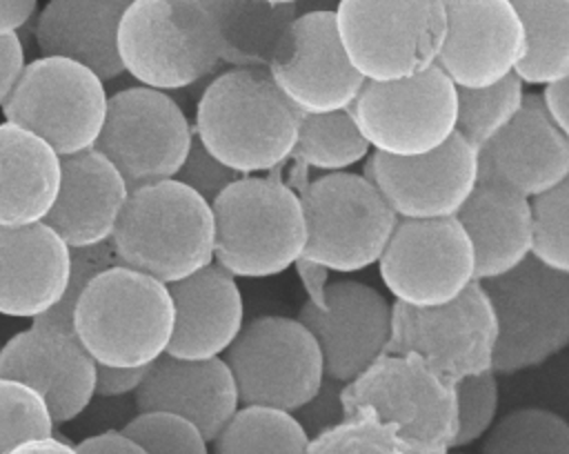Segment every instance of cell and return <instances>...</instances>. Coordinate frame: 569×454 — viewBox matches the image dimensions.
<instances>
[{"label": "cell", "instance_id": "5", "mask_svg": "<svg viewBox=\"0 0 569 454\" xmlns=\"http://www.w3.org/2000/svg\"><path fill=\"white\" fill-rule=\"evenodd\" d=\"M342 409L389 425L411 454H447L458 434L453 385L416 354H382L342 387Z\"/></svg>", "mask_w": 569, "mask_h": 454}, {"label": "cell", "instance_id": "40", "mask_svg": "<svg viewBox=\"0 0 569 454\" xmlns=\"http://www.w3.org/2000/svg\"><path fill=\"white\" fill-rule=\"evenodd\" d=\"M116 263H118V256H116L111 240H102V243L87 245V247H71V265H69V278H67L64 294L60 296V300L53 307H49L44 314L36 316L33 323L73 329L71 318H73V309H76L80 294L102 269H107Z\"/></svg>", "mask_w": 569, "mask_h": 454}, {"label": "cell", "instance_id": "44", "mask_svg": "<svg viewBox=\"0 0 569 454\" xmlns=\"http://www.w3.org/2000/svg\"><path fill=\"white\" fill-rule=\"evenodd\" d=\"M24 49L18 33L0 36V107L24 69Z\"/></svg>", "mask_w": 569, "mask_h": 454}, {"label": "cell", "instance_id": "13", "mask_svg": "<svg viewBox=\"0 0 569 454\" xmlns=\"http://www.w3.org/2000/svg\"><path fill=\"white\" fill-rule=\"evenodd\" d=\"M193 140L182 107L160 89L127 87L107 98V114L96 140L122 174L129 189L173 178Z\"/></svg>", "mask_w": 569, "mask_h": 454}, {"label": "cell", "instance_id": "42", "mask_svg": "<svg viewBox=\"0 0 569 454\" xmlns=\"http://www.w3.org/2000/svg\"><path fill=\"white\" fill-rule=\"evenodd\" d=\"M342 387H345V383L327 376L325 383L320 385V389L316 392V396L307 405H302L298 412H293L309 436H316L322 430H327L345 418Z\"/></svg>", "mask_w": 569, "mask_h": 454}, {"label": "cell", "instance_id": "30", "mask_svg": "<svg viewBox=\"0 0 569 454\" xmlns=\"http://www.w3.org/2000/svg\"><path fill=\"white\" fill-rule=\"evenodd\" d=\"M518 9L527 53L516 69L525 85L547 87L569 76V0H511Z\"/></svg>", "mask_w": 569, "mask_h": 454}, {"label": "cell", "instance_id": "14", "mask_svg": "<svg viewBox=\"0 0 569 454\" xmlns=\"http://www.w3.org/2000/svg\"><path fill=\"white\" fill-rule=\"evenodd\" d=\"M498 325L485 287L476 280L456 300L416 309L393 303L387 352L416 354L445 381L493 369Z\"/></svg>", "mask_w": 569, "mask_h": 454}, {"label": "cell", "instance_id": "49", "mask_svg": "<svg viewBox=\"0 0 569 454\" xmlns=\"http://www.w3.org/2000/svg\"><path fill=\"white\" fill-rule=\"evenodd\" d=\"M269 2H276V4H298L300 0H269Z\"/></svg>", "mask_w": 569, "mask_h": 454}, {"label": "cell", "instance_id": "32", "mask_svg": "<svg viewBox=\"0 0 569 454\" xmlns=\"http://www.w3.org/2000/svg\"><path fill=\"white\" fill-rule=\"evenodd\" d=\"M371 147L360 134L351 109L300 116L293 158L325 174L349 171L369 158Z\"/></svg>", "mask_w": 569, "mask_h": 454}, {"label": "cell", "instance_id": "9", "mask_svg": "<svg viewBox=\"0 0 569 454\" xmlns=\"http://www.w3.org/2000/svg\"><path fill=\"white\" fill-rule=\"evenodd\" d=\"M478 283L498 325L496 374L538 367L569 345V274L529 256L511 272Z\"/></svg>", "mask_w": 569, "mask_h": 454}, {"label": "cell", "instance_id": "51", "mask_svg": "<svg viewBox=\"0 0 569 454\" xmlns=\"http://www.w3.org/2000/svg\"><path fill=\"white\" fill-rule=\"evenodd\" d=\"M0 349H2V343H0Z\"/></svg>", "mask_w": 569, "mask_h": 454}, {"label": "cell", "instance_id": "1", "mask_svg": "<svg viewBox=\"0 0 569 454\" xmlns=\"http://www.w3.org/2000/svg\"><path fill=\"white\" fill-rule=\"evenodd\" d=\"M300 114L267 69L231 67L198 98L193 136L242 176L271 171L293 156Z\"/></svg>", "mask_w": 569, "mask_h": 454}, {"label": "cell", "instance_id": "39", "mask_svg": "<svg viewBox=\"0 0 569 454\" xmlns=\"http://www.w3.org/2000/svg\"><path fill=\"white\" fill-rule=\"evenodd\" d=\"M453 389L458 409V434L453 450H458L471 445L491 430L498 412V378L496 372L489 369L458 381Z\"/></svg>", "mask_w": 569, "mask_h": 454}, {"label": "cell", "instance_id": "48", "mask_svg": "<svg viewBox=\"0 0 569 454\" xmlns=\"http://www.w3.org/2000/svg\"><path fill=\"white\" fill-rule=\"evenodd\" d=\"M7 454H80L76 450V445L51 436H42V438H31L24 441L20 445H16L13 450H9Z\"/></svg>", "mask_w": 569, "mask_h": 454}, {"label": "cell", "instance_id": "33", "mask_svg": "<svg viewBox=\"0 0 569 454\" xmlns=\"http://www.w3.org/2000/svg\"><path fill=\"white\" fill-rule=\"evenodd\" d=\"M525 96V82L516 73L485 89L458 87L456 134L480 151L518 116Z\"/></svg>", "mask_w": 569, "mask_h": 454}, {"label": "cell", "instance_id": "43", "mask_svg": "<svg viewBox=\"0 0 569 454\" xmlns=\"http://www.w3.org/2000/svg\"><path fill=\"white\" fill-rule=\"evenodd\" d=\"M149 365L140 367H116L96 363V394L98 396H122L138 389Z\"/></svg>", "mask_w": 569, "mask_h": 454}, {"label": "cell", "instance_id": "35", "mask_svg": "<svg viewBox=\"0 0 569 454\" xmlns=\"http://www.w3.org/2000/svg\"><path fill=\"white\" fill-rule=\"evenodd\" d=\"M51 434L53 418L44 398L27 383L0 376V454Z\"/></svg>", "mask_w": 569, "mask_h": 454}, {"label": "cell", "instance_id": "26", "mask_svg": "<svg viewBox=\"0 0 569 454\" xmlns=\"http://www.w3.org/2000/svg\"><path fill=\"white\" fill-rule=\"evenodd\" d=\"M476 256V280L502 276L533 254V205L520 191L478 178L456 214Z\"/></svg>", "mask_w": 569, "mask_h": 454}, {"label": "cell", "instance_id": "38", "mask_svg": "<svg viewBox=\"0 0 569 454\" xmlns=\"http://www.w3.org/2000/svg\"><path fill=\"white\" fill-rule=\"evenodd\" d=\"M147 454H209V441L187 418L169 412H138L120 430Z\"/></svg>", "mask_w": 569, "mask_h": 454}, {"label": "cell", "instance_id": "27", "mask_svg": "<svg viewBox=\"0 0 569 454\" xmlns=\"http://www.w3.org/2000/svg\"><path fill=\"white\" fill-rule=\"evenodd\" d=\"M127 0H47L36 20L40 56L71 58L102 80L122 71L118 22Z\"/></svg>", "mask_w": 569, "mask_h": 454}, {"label": "cell", "instance_id": "7", "mask_svg": "<svg viewBox=\"0 0 569 454\" xmlns=\"http://www.w3.org/2000/svg\"><path fill=\"white\" fill-rule=\"evenodd\" d=\"M333 13L345 53L367 82L425 73L445 42L442 0H338Z\"/></svg>", "mask_w": 569, "mask_h": 454}, {"label": "cell", "instance_id": "19", "mask_svg": "<svg viewBox=\"0 0 569 454\" xmlns=\"http://www.w3.org/2000/svg\"><path fill=\"white\" fill-rule=\"evenodd\" d=\"M445 42L436 65L460 89L513 76L527 53L525 24L511 0H442Z\"/></svg>", "mask_w": 569, "mask_h": 454}, {"label": "cell", "instance_id": "2", "mask_svg": "<svg viewBox=\"0 0 569 454\" xmlns=\"http://www.w3.org/2000/svg\"><path fill=\"white\" fill-rule=\"evenodd\" d=\"M118 263L176 283L213 263L211 205L178 178L129 189L111 234Z\"/></svg>", "mask_w": 569, "mask_h": 454}, {"label": "cell", "instance_id": "4", "mask_svg": "<svg viewBox=\"0 0 569 454\" xmlns=\"http://www.w3.org/2000/svg\"><path fill=\"white\" fill-rule=\"evenodd\" d=\"M213 260L236 278H269L302 260L307 220L300 194L262 176H240L213 203Z\"/></svg>", "mask_w": 569, "mask_h": 454}, {"label": "cell", "instance_id": "22", "mask_svg": "<svg viewBox=\"0 0 569 454\" xmlns=\"http://www.w3.org/2000/svg\"><path fill=\"white\" fill-rule=\"evenodd\" d=\"M138 412H169L191 421L211 443L240 407L233 374L222 356L187 361L158 356L133 392Z\"/></svg>", "mask_w": 569, "mask_h": 454}, {"label": "cell", "instance_id": "36", "mask_svg": "<svg viewBox=\"0 0 569 454\" xmlns=\"http://www.w3.org/2000/svg\"><path fill=\"white\" fill-rule=\"evenodd\" d=\"M307 454H411L396 432L371 414L345 416L309 438Z\"/></svg>", "mask_w": 569, "mask_h": 454}, {"label": "cell", "instance_id": "29", "mask_svg": "<svg viewBox=\"0 0 569 454\" xmlns=\"http://www.w3.org/2000/svg\"><path fill=\"white\" fill-rule=\"evenodd\" d=\"M204 7L220 62L231 67L267 69L291 22L298 4L269 0H200Z\"/></svg>", "mask_w": 569, "mask_h": 454}, {"label": "cell", "instance_id": "34", "mask_svg": "<svg viewBox=\"0 0 569 454\" xmlns=\"http://www.w3.org/2000/svg\"><path fill=\"white\" fill-rule=\"evenodd\" d=\"M480 454H569V423L542 407H522L502 416Z\"/></svg>", "mask_w": 569, "mask_h": 454}, {"label": "cell", "instance_id": "10", "mask_svg": "<svg viewBox=\"0 0 569 454\" xmlns=\"http://www.w3.org/2000/svg\"><path fill=\"white\" fill-rule=\"evenodd\" d=\"M107 98L104 80L89 67L64 56H40L24 65L0 109L4 120L67 156L96 145Z\"/></svg>", "mask_w": 569, "mask_h": 454}, {"label": "cell", "instance_id": "20", "mask_svg": "<svg viewBox=\"0 0 569 454\" xmlns=\"http://www.w3.org/2000/svg\"><path fill=\"white\" fill-rule=\"evenodd\" d=\"M0 376L33 387L53 425L73 421L96 396V361L73 329L33 323L0 349Z\"/></svg>", "mask_w": 569, "mask_h": 454}, {"label": "cell", "instance_id": "12", "mask_svg": "<svg viewBox=\"0 0 569 454\" xmlns=\"http://www.w3.org/2000/svg\"><path fill=\"white\" fill-rule=\"evenodd\" d=\"M351 116L371 151L422 156L456 134L458 87L438 65L407 80L365 82Z\"/></svg>", "mask_w": 569, "mask_h": 454}, {"label": "cell", "instance_id": "11", "mask_svg": "<svg viewBox=\"0 0 569 454\" xmlns=\"http://www.w3.org/2000/svg\"><path fill=\"white\" fill-rule=\"evenodd\" d=\"M240 405L298 412L325 383V361L316 336L289 316H258L242 325L222 354Z\"/></svg>", "mask_w": 569, "mask_h": 454}, {"label": "cell", "instance_id": "23", "mask_svg": "<svg viewBox=\"0 0 569 454\" xmlns=\"http://www.w3.org/2000/svg\"><path fill=\"white\" fill-rule=\"evenodd\" d=\"M167 287L173 300L167 354L187 361L222 356L244 325V303L236 276L213 260Z\"/></svg>", "mask_w": 569, "mask_h": 454}, {"label": "cell", "instance_id": "47", "mask_svg": "<svg viewBox=\"0 0 569 454\" xmlns=\"http://www.w3.org/2000/svg\"><path fill=\"white\" fill-rule=\"evenodd\" d=\"M38 0H0V36L16 33L29 22Z\"/></svg>", "mask_w": 569, "mask_h": 454}, {"label": "cell", "instance_id": "41", "mask_svg": "<svg viewBox=\"0 0 569 454\" xmlns=\"http://www.w3.org/2000/svg\"><path fill=\"white\" fill-rule=\"evenodd\" d=\"M242 174H238L236 169H231V167L222 165L218 158H213L202 147V142L193 136L187 158L173 178H178L180 182L191 187L196 194H200L211 205Z\"/></svg>", "mask_w": 569, "mask_h": 454}, {"label": "cell", "instance_id": "6", "mask_svg": "<svg viewBox=\"0 0 569 454\" xmlns=\"http://www.w3.org/2000/svg\"><path fill=\"white\" fill-rule=\"evenodd\" d=\"M118 56L122 71L160 91L191 87L220 65L200 0H127L118 22Z\"/></svg>", "mask_w": 569, "mask_h": 454}, {"label": "cell", "instance_id": "16", "mask_svg": "<svg viewBox=\"0 0 569 454\" xmlns=\"http://www.w3.org/2000/svg\"><path fill=\"white\" fill-rule=\"evenodd\" d=\"M267 71L300 116L351 109L367 82L345 53L333 9L298 13Z\"/></svg>", "mask_w": 569, "mask_h": 454}, {"label": "cell", "instance_id": "28", "mask_svg": "<svg viewBox=\"0 0 569 454\" xmlns=\"http://www.w3.org/2000/svg\"><path fill=\"white\" fill-rule=\"evenodd\" d=\"M60 185V154L38 134L0 122V225L44 220Z\"/></svg>", "mask_w": 569, "mask_h": 454}, {"label": "cell", "instance_id": "3", "mask_svg": "<svg viewBox=\"0 0 569 454\" xmlns=\"http://www.w3.org/2000/svg\"><path fill=\"white\" fill-rule=\"evenodd\" d=\"M71 323L96 363L140 367L167 352L173 300L167 283L116 263L84 287Z\"/></svg>", "mask_w": 569, "mask_h": 454}, {"label": "cell", "instance_id": "50", "mask_svg": "<svg viewBox=\"0 0 569 454\" xmlns=\"http://www.w3.org/2000/svg\"><path fill=\"white\" fill-rule=\"evenodd\" d=\"M447 454H465V452H456V450H449Z\"/></svg>", "mask_w": 569, "mask_h": 454}, {"label": "cell", "instance_id": "24", "mask_svg": "<svg viewBox=\"0 0 569 454\" xmlns=\"http://www.w3.org/2000/svg\"><path fill=\"white\" fill-rule=\"evenodd\" d=\"M71 247L44 220L0 225V314L36 318L64 294Z\"/></svg>", "mask_w": 569, "mask_h": 454}, {"label": "cell", "instance_id": "25", "mask_svg": "<svg viewBox=\"0 0 569 454\" xmlns=\"http://www.w3.org/2000/svg\"><path fill=\"white\" fill-rule=\"evenodd\" d=\"M129 185L96 147L60 156V185L44 216L69 247L111 240Z\"/></svg>", "mask_w": 569, "mask_h": 454}, {"label": "cell", "instance_id": "46", "mask_svg": "<svg viewBox=\"0 0 569 454\" xmlns=\"http://www.w3.org/2000/svg\"><path fill=\"white\" fill-rule=\"evenodd\" d=\"M542 100H545L551 118L556 120V125L569 138V76L558 82L547 85L542 91Z\"/></svg>", "mask_w": 569, "mask_h": 454}, {"label": "cell", "instance_id": "37", "mask_svg": "<svg viewBox=\"0 0 569 454\" xmlns=\"http://www.w3.org/2000/svg\"><path fill=\"white\" fill-rule=\"evenodd\" d=\"M533 205V258L569 274V176L531 200Z\"/></svg>", "mask_w": 569, "mask_h": 454}, {"label": "cell", "instance_id": "8", "mask_svg": "<svg viewBox=\"0 0 569 454\" xmlns=\"http://www.w3.org/2000/svg\"><path fill=\"white\" fill-rule=\"evenodd\" d=\"M300 200L307 220L302 260L336 274L376 265L400 220L365 174H325L302 189Z\"/></svg>", "mask_w": 569, "mask_h": 454}, {"label": "cell", "instance_id": "31", "mask_svg": "<svg viewBox=\"0 0 569 454\" xmlns=\"http://www.w3.org/2000/svg\"><path fill=\"white\" fill-rule=\"evenodd\" d=\"M309 438L291 412L240 405L211 443L213 454H307Z\"/></svg>", "mask_w": 569, "mask_h": 454}, {"label": "cell", "instance_id": "18", "mask_svg": "<svg viewBox=\"0 0 569 454\" xmlns=\"http://www.w3.org/2000/svg\"><path fill=\"white\" fill-rule=\"evenodd\" d=\"M400 220L456 218L478 185V151L458 134L438 149L393 158L371 151L362 171Z\"/></svg>", "mask_w": 569, "mask_h": 454}, {"label": "cell", "instance_id": "15", "mask_svg": "<svg viewBox=\"0 0 569 454\" xmlns=\"http://www.w3.org/2000/svg\"><path fill=\"white\" fill-rule=\"evenodd\" d=\"M378 269L396 303L416 309L447 305L476 283L473 247L458 218L398 220Z\"/></svg>", "mask_w": 569, "mask_h": 454}, {"label": "cell", "instance_id": "45", "mask_svg": "<svg viewBox=\"0 0 569 454\" xmlns=\"http://www.w3.org/2000/svg\"><path fill=\"white\" fill-rule=\"evenodd\" d=\"M76 450L80 454H147L133 438H129L120 430L87 436L76 445Z\"/></svg>", "mask_w": 569, "mask_h": 454}, {"label": "cell", "instance_id": "17", "mask_svg": "<svg viewBox=\"0 0 569 454\" xmlns=\"http://www.w3.org/2000/svg\"><path fill=\"white\" fill-rule=\"evenodd\" d=\"M393 305L371 285L336 280L307 300L298 320L316 336L325 374L349 383L387 354Z\"/></svg>", "mask_w": 569, "mask_h": 454}, {"label": "cell", "instance_id": "21", "mask_svg": "<svg viewBox=\"0 0 569 454\" xmlns=\"http://www.w3.org/2000/svg\"><path fill=\"white\" fill-rule=\"evenodd\" d=\"M478 171L531 200L569 176V138L551 118L542 93H527L518 116L478 151Z\"/></svg>", "mask_w": 569, "mask_h": 454}]
</instances>
